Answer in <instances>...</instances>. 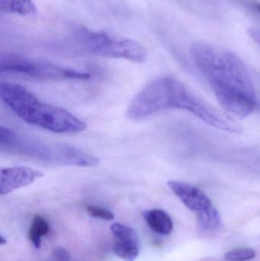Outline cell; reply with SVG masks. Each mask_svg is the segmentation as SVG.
Listing matches in <instances>:
<instances>
[{
  "label": "cell",
  "mask_w": 260,
  "mask_h": 261,
  "mask_svg": "<svg viewBox=\"0 0 260 261\" xmlns=\"http://www.w3.org/2000/svg\"><path fill=\"white\" fill-rule=\"evenodd\" d=\"M189 51L195 67L226 112L244 118L256 110L253 80L239 57L201 41L192 43Z\"/></svg>",
  "instance_id": "cell-1"
},
{
  "label": "cell",
  "mask_w": 260,
  "mask_h": 261,
  "mask_svg": "<svg viewBox=\"0 0 260 261\" xmlns=\"http://www.w3.org/2000/svg\"><path fill=\"white\" fill-rule=\"evenodd\" d=\"M2 100L24 122L56 133H78L86 129L80 119L64 109L40 101L19 84L2 82Z\"/></svg>",
  "instance_id": "cell-2"
},
{
  "label": "cell",
  "mask_w": 260,
  "mask_h": 261,
  "mask_svg": "<svg viewBox=\"0 0 260 261\" xmlns=\"http://www.w3.org/2000/svg\"><path fill=\"white\" fill-rule=\"evenodd\" d=\"M0 144L3 150L24 155L53 165L96 167L99 164L97 156L73 146L50 144L24 136L1 126Z\"/></svg>",
  "instance_id": "cell-3"
},
{
  "label": "cell",
  "mask_w": 260,
  "mask_h": 261,
  "mask_svg": "<svg viewBox=\"0 0 260 261\" xmlns=\"http://www.w3.org/2000/svg\"><path fill=\"white\" fill-rule=\"evenodd\" d=\"M189 93L186 86L176 78H157L136 95L127 115L130 119H140L164 110H184Z\"/></svg>",
  "instance_id": "cell-4"
},
{
  "label": "cell",
  "mask_w": 260,
  "mask_h": 261,
  "mask_svg": "<svg viewBox=\"0 0 260 261\" xmlns=\"http://www.w3.org/2000/svg\"><path fill=\"white\" fill-rule=\"evenodd\" d=\"M84 45L98 56L123 59L136 64L146 62L148 50L138 41L108 32L82 29L79 33Z\"/></svg>",
  "instance_id": "cell-5"
},
{
  "label": "cell",
  "mask_w": 260,
  "mask_h": 261,
  "mask_svg": "<svg viewBox=\"0 0 260 261\" xmlns=\"http://www.w3.org/2000/svg\"><path fill=\"white\" fill-rule=\"evenodd\" d=\"M2 73H18L43 81H89L91 74L75 69L63 67L50 61L18 55L2 57Z\"/></svg>",
  "instance_id": "cell-6"
},
{
  "label": "cell",
  "mask_w": 260,
  "mask_h": 261,
  "mask_svg": "<svg viewBox=\"0 0 260 261\" xmlns=\"http://www.w3.org/2000/svg\"><path fill=\"white\" fill-rule=\"evenodd\" d=\"M172 193L191 211L196 213L198 224L205 229H215L221 225L219 212L209 196L198 187L178 180L168 182Z\"/></svg>",
  "instance_id": "cell-7"
},
{
  "label": "cell",
  "mask_w": 260,
  "mask_h": 261,
  "mask_svg": "<svg viewBox=\"0 0 260 261\" xmlns=\"http://www.w3.org/2000/svg\"><path fill=\"white\" fill-rule=\"evenodd\" d=\"M44 173L28 167H12L2 168L0 194H9L11 192L30 185Z\"/></svg>",
  "instance_id": "cell-8"
},
{
  "label": "cell",
  "mask_w": 260,
  "mask_h": 261,
  "mask_svg": "<svg viewBox=\"0 0 260 261\" xmlns=\"http://www.w3.org/2000/svg\"><path fill=\"white\" fill-rule=\"evenodd\" d=\"M148 226L157 234L168 236L174 230V222L169 215L164 210L154 208L148 210L143 214Z\"/></svg>",
  "instance_id": "cell-9"
},
{
  "label": "cell",
  "mask_w": 260,
  "mask_h": 261,
  "mask_svg": "<svg viewBox=\"0 0 260 261\" xmlns=\"http://www.w3.org/2000/svg\"><path fill=\"white\" fill-rule=\"evenodd\" d=\"M0 10L22 17L35 16L38 12L33 0H0Z\"/></svg>",
  "instance_id": "cell-10"
},
{
  "label": "cell",
  "mask_w": 260,
  "mask_h": 261,
  "mask_svg": "<svg viewBox=\"0 0 260 261\" xmlns=\"http://www.w3.org/2000/svg\"><path fill=\"white\" fill-rule=\"evenodd\" d=\"M114 254L125 261H135L140 254L139 241H116L113 246Z\"/></svg>",
  "instance_id": "cell-11"
},
{
  "label": "cell",
  "mask_w": 260,
  "mask_h": 261,
  "mask_svg": "<svg viewBox=\"0 0 260 261\" xmlns=\"http://www.w3.org/2000/svg\"><path fill=\"white\" fill-rule=\"evenodd\" d=\"M50 231V225L42 216L37 215L34 217L32 226L29 230L28 236L32 244L37 249L41 248V239L47 236Z\"/></svg>",
  "instance_id": "cell-12"
},
{
  "label": "cell",
  "mask_w": 260,
  "mask_h": 261,
  "mask_svg": "<svg viewBox=\"0 0 260 261\" xmlns=\"http://www.w3.org/2000/svg\"><path fill=\"white\" fill-rule=\"evenodd\" d=\"M110 229L118 241H139V236L135 230L128 225L114 223Z\"/></svg>",
  "instance_id": "cell-13"
},
{
  "label": "cell",
  "mask_w": 260,
  "mask_h": 261,
  "mask_svg": "<svg viewBox=\"0 0 260 261\" xmlns=\"http://www.w3.org/2000/svg\"><path fill=\"white\" fill-rule=\"evenodd\" d=\"M256 254L252 248H237L227 251L224 257L227 261H249L255 258Z\"/></svg>",
  "instance_id": "cell-14"
},
{
  "label": "cell",
  "mask_w": 260,
  "mask_h": 261,
  "mask_svg": "<svg viewBox=\"0 0 260 261\" xmlns=\"http://www.w3.org/2000/svg\"><path fill=\"white\" fill-rule=\"evenodd\" d=\"M86 210L90 216L96 218V219L105 221H111L114 219V213L103 207L94 205H86Z\"/></svg>",
  "instance_id": "cell-15"
},
{
  "label": "cell",
  "mask_w": 260,
  "mask_h": 261,
  "mask_svg": "<svg viewBox=\"0 0 260 261\" xmlns=\"http://www.w3.org/2000/svg\"><path fill=\"white\" fill-rule=\"evenodd\" d=\"M244 10L260 20V1L259 0H234Z\"/></svg>",
  "instance_id": "cell-16"
},
{
  "label": "cell",
  "mask_w": 260,
  "mask_h": 261,
  "mask_svg": "<svg viewBox=\"0 0 260 261\" xmlns=\"http://www.w3.org/2000/svg\"><path fill=\"white\" fill-rule=\"evenodd\" d=\"M52 255L59 261H70L71 259L70 252L65 248L56 247L52 250Z\"/></svg>",
  "instance_id": "cell-17"
},
{
  "label": "cell",
  "mask_w": 260,
  "mask_h": 261,
  "mask_svg": "<svg viewBox=\"0 0 260 261\" xmlns=\"http://www.w3.org/2000/svg\"><path fill=\"white\" fill-rule=\"evenodd\" d=\"M250 38L260 47V29L258 28H250L248 30Z\"/></svg>",
  "instance_id": "cell-18"
},
{
  "label": "cell",
  "mask_w": 260,
  "mask_h": 261,
  "mask_svg": "<svg viewBox=\"0 0 260 261\" xmlns=\"http://www.w3.org/2000/svg\"><path fill=\"white\" fill-rule=\"evenodd\" d=\"M0 243H1L2 245H6V244L7 243V240H6V239H5L3 234L0 236Z\"/></svg>",
  "instance_id": "cell-19"
}]
</instances>
